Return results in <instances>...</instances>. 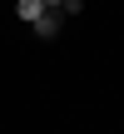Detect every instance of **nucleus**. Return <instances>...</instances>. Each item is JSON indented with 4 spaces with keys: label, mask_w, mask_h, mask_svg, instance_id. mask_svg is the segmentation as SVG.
<instances>
[{
    "label": "nucleus",
    "mask_w": 124,
    "mask_h": 134,
    "mask_svg": "<svg viewBox=\"0 0 124 134\" xmlns=\"http://www.w3.org/2000/svg\"><path fill=\"white\" fill-rule=\"evenodd\" d=\"M40 5H45V10H60V5H65V0H40Z\"/></svg>",
    "instance_id": "20e7f679"
},
{
    "label": "nucleus",
    "mask_w": 124,
    "mask_h": 134,
    "mask_svg": "<svg viewBox=\"0 0 124 134\" xmlns=\"http://www.w3.org/2000/svg\"><path fill=\"white\" fill-rule=\"evenodd\" d=\"M40 10H45L40 0H15V15H20L25 25H30V20H40Z\"/></svg>",
    "instance_id": "f03ea898"
},
{
    "label": "nucleus",
    "mask_w": 124,
    "mask_h": 134,
    "mask_svg": "<svg viewBox=\"0 0 124 134\" xmlns=\"http://www.w3.org/2000/svg\"><path fill=\"white\" fill-rule=\"evenodd\" d=\"M60 25H65V15H60V10H40V20H30L35 40H55V35H60Z\"/></svg>",
    "instance_id": "f257e3e1"
},
{
    "label": "nucleus",
    "mask_w": 124,
    "mask_h": 134,
    "mask_svg": "<svg viewBox=\"0 0 124 134\" xmlns=\"http://www.w3.org/2000/svg\"><path fill=\"white\" fill-rule=\"evenodd\" d=\"M80 10H84V0H65L60 5V15H80Z\"/></svg>",
    "instance_id": "7ed1b4c3"
}]
</instances>
